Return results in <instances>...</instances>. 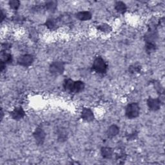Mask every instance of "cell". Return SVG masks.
Returning <instances> with one entry per match:
<instances>
[{
    "label": "cell",
    "mask_w": 165,
    "mask_h": 165,
    "mask_svg": "<svg viewBox=\"0 0 165 165\" xmlns=\"http://www.w3.org/2000/svg\"><path fill=\"white\" fill-rule=\"evenodd\" d=\"M107 64L102 57H98L95 59L92 65L93 71L98 74H104L107 72Z\"/></svg>",
    "instance_id": "obj_1"
},
{
    "label": "cell",
    "mask_w": 165,
    "mask_h": 165,
    "mask_svg": "<svg viewBox=\"0 0 165 165\" xmlns=\"http://www.w3.org/2000/svg\"><path fill=\"white\" fill-rule=\"evenodd\" d=\"M140 107L136 103H132L128 104L126 107L125 115L127 118L130 119H132L137 117L140 115Z\"/></svg>",
    "instance_id": "obj_2"
},
{
    "label": "cell",
    "mask_w": 165,
    "mask_h": 165,
    "mask_svg": "<svg viewBox=\"0 0 165 165\" xmlns=\"http://www.w3.org/2000/svg\"><path fill=\"white\" fill-rule=\"evenodd\" d=\"M50 72L56 76L62 74L65 71V65L63 62L56 61L52 63L49 66Z\"/></svg>",
    "instance_id": "obj_3"
},
{
    "label": "cell",
    "mask_w": 165,
    "mask_h": 165,
    "mask_svg": "<svg viewBox=\"0 0 165 165\" xmlns=\"http://www.w3.org/2000/svg\"><path fill=\"white\" fill-rule=\"evenodd\" d=\"M33 136L38 144L41 145L45 140L46 134L41 127H38L33 133Z\"/></svg>",
    "instance_id": "obj_4"
},
{
    "label": "cell",
    "mask_w": 165,
    "mask_h": 165,
    "mask_svg": "<svg viewBox=\"0 0 165 165\" xmlns=\"http://www.w3.org/2000/svg\"><path fill=\"white\" fill-rule=\"evenodd\" d=\"M34 57L31 54H24L20 56L18 59V63L23 66H29L34 62Z\"/></svg>",
    "instance_id": "obj_5"
},
{
    "label": "cell",
    "mask_w": 165,
    "mask_h": 165,
    "mask_svg": "<svg viewBox=\"0 0 165 165\" xmlns=\"http://www.w3.org/2000/svg\"><path fill=\"white\" fill-rule=\"evenodd\" d=\"M161 103L159 99L149 98L147 99V105L151 111H157L160 109Z\"/></svg>",
    "instance_id": "obj_6"
},
{
    "label": "cell",
    "mask_w": 165,
    "mask_h": 165,
    "mask_svg": "<svg viewBox=\"0 0 165 165\" xmlns=\"http://www.w3.org/2000/svg\"><path fill=\"white\" fill-rule=\"evenodd\" d=\"M25 113L22 107H18L15 108L11 112V116L14 120H20L24 117Z\"/></svg>",
    "instance_id": "obj_7"
},
{
    "label": "cell",
    "mask_w": 165,
    "mask_h": 165,
    "mask_svg": "<svg viewBox=\"0 0 165 165\" xmlns=\"http://www.w3.org/2000/svg\"><path fill=\"white\" fill-rule=\"evenodd\" d=\"M81 118L87 122H91L94 119V113L90 108H84L81 112Z\"/></svg>",
    "instance_id": "obj_8"
},
{
    "label": "cell",
    "mask_w": 165,
    "mask_h": 165,
    "mask_svg": "<svg viewBox=\"0 0 165 165\" xmlns=\"http://www.w3.org/2000/svg\"><path fill=\"white\" fill-rule=\"evenodd\" d=\"M76 18L81 21H88L91 20L92 14L89 11H81L76 14Z\"/></svg>",
    "instance_id": "obj_9"
},
{
    "label": "cell",
    "mask_w": 165,
    "mask_h": 165,
    "mask_svg": "<svg viewBox=\"0 0 165 165\" xmlns=\"http://www.w3.org/2000/svg\"><path fill=\"white\" fill-rule=\"evenodd\" d=\"M102 157L105 159H111L114 154V151L110 147H103L101 150Z\"/></svg>",
    "instance_id": "obj_10"
},
{
    "label": "cell",
    "mask_w": 165,
    "mask_h": 165,
    "mask_svg": "<svg viewBox=\"0 0 165 165\" xmlns=\"http://www.w3.org/2000/svg\"><path fill=\"white\" fill-rule=\"evenodd\" d=\"M119 133V128L116 125H111L108 128L107 132V135L109 137H114L116 136Z\"/></svg>",
    "instance_id": "obj_11"
},
{
    "label": "cell",
    "mask_w": 165,
    "mask_h": 165,
    "mask_svg": "<svg viewBox=\"0 0 165 165\" xmlns=\"http://www.w3.org/2000/svg\"><path fill=\"white\" fill-rule=\"evenodd\" d=\"M74 81L71 79H66L65 80L63 83L64 89L68 92H74Z\"/></svg>",
    "instance_id": "obj_12"
},
{
    "label": "cell",
    "mask_w": 165,
    "mask_h": 165,
    "mask_svg": "<svg viewBox=\"0 0 165 165\" xmlns=\"http://www.w3.org/2000/svg\"><path fill=\"white\" fill-rule=\"evenodd\" d=\"M59 21H57V20L49 19L46 21L45 25L48 29L51 30H54L57 28V26L59 25Z\"/></svg>",
    "instance_id": "obj_13"
},
{
    "label": "cell",
    "mask_w": 165,
    "mask_h": 165,
    "mask_svg": "<svg viewBox=\"0 0 165 165\" xmlns=\"http://www.w3.org/2000/svg\"><path fill=\"white\" fill-rule=\"evenodd\" d=\"M57 7V2L56 1L47 2L45 5V7L47 11L54 12L56 11Z\"/></svg>",
    "instance_id": "obj_14"
},
{
    "label": "cell",
    "mask_w": 165,
    "mask_h": 165,
    "mask_svg": "<svg viewBox=\"0 0 165 165\" xmlns=\"http://www.w3.org/2000/svg\"><path fill=\"white\" fill-rule=\"evenodd\" d=\"M115 9L120 14H124L127 10V7L125 3L122 2H117L115 4Z\"/></svg>",
    "instance_id": "obj_15"
},
{
    "label": "cell",
    "mask_w": 165,
    "mask_h": 165,
    "mask_svg": "<svg viewBox=\"0 0 165 165\" xmlns=\"http://www.w3.org/2000/svg\"><path fill=\"white\" fill-rule=\"evenodd\" d=\"M1 62L5 64H9L12 62V56L10 53H7L6 52L2 53V59Z\"/></svg>",
    "instance_id": "obj_16"
},
{
    "label": "cell",
    "mask_w": 165,
    "mask_h": 165,
    "mask_svg": "<svg viewBox=\"0 0 165 165\" xmlns=\"http://www.w3.org/2000/svg\"><path fill=\"white\" fill-rule=\"evenodd\" d=\"M157 48V46H156V44L155 42H149L147 41L146 42V45H145V49L146 53L148 54H151Z\"/></svg>",
    "instance_id": "obj_17"
},
{
    "label": "cell",
    "mask_w": 165,
    "mask_h": 165,
    "mask_svg": "<svg viewBox=\"0 0 165 165\" xmlns=\"http://www.w3.org/2000/svg\"><path fill=\"white\" fill-rule=\"evenodd\" d=\"M85 83L81 81H77L74 82V93H79L82 92L85 89Z\"/></svg>",
    "instance_id": "obj_18"
},
{
    "label": "cell",
    "mask_w": 165,
    "mask_h": 165,
    "mask_svg": "<svg viewBox=\"0 0 165 165\" xmlns=\"http://www.w3.org/2000/svg\"><path fill=\"white\" fill-rule=\"evenodd\" d=\"M98 29L103 32H110L112 30V28L108 24H103L99 25Z\"/></svg>",
    "instance_id": "obj_19"
},
{
    "label": "cell",
    "mask_w": 165,
    "mask_h": 165,
    "mask_svg": "<svg viewBox=\"0 0 165 165\" xmlns=\"http://www.w3.org/2000/svg\"><path fill=\"white\" fill-rule=\"evenodd\" d=\"M9 6L13 10H18L20 6V2L18 0H12V1L9 2Z\"/></svg>",
    "instance_id": "obj_20"
},
{
    "label": "cell",
    "mask_w": 165,
    "mask_h": 165,
    "mask_svg": "<svg viewBox=\"0 0 165 165\" xmlns=\"http://www.w3.org/2000/svg\"><path fill=\"white\" fill-rule=\"evenodd\" d=\"M154 86H155V89L157 90L158 92L160 94H163V89L161 87V84L159 83V82H156L154 83Z\"/></svg>",
    "instance_id": "obj_21"
},
{
    "label": "cell",
    "mask_w": 165,
    "mask_h": 165,
    "mask_svg": "<svg viewBox=\"0 0 165 165\" xmlns=\"http://www.w3.org/2000/svg\"><path fill=\"white\" fill-rule=\"evenodd\" d=\"M130 71L132 73H134V72H138L139 71H140V68H139V66H130Z\"/></svg>",
    "instance_id": "obj_22"
},
{
    "label": "cell",
    "mask_w": 165,
    "mask_h": 165,
    "mask_svg": "<svg viewBox=\"0 0 165 165\" xmlns=\"http://www.w3.org/2000/svg\"><path fill=\"white\" fill-rule=\"evenodd\" d=\"M137 134H136L135 133H133V134H130L129 135H128V139H130V140H134V139L135 138V137L137 136Z\"/></svg>",
    "instance_id": "obj_23"
},
{
    "label": "cell",
    "mask_w": 165,
    "mask_h": 165,
    "mask_svg": "<svg viewBox=\"0 0 165 165\" xmlns=\"http://www.w3.org/2000/svg\"><path fill=\"white\" fill-rule=\"evenodd\" d=\"M5 17H6L5 14L4 13V12L3 11V10H2V11H1V21L2 22L4 20V19L5 18Z\"/></svg>",
    "instance_id": "obj_24"
},
{
    "label": "cell",
    "mask_w": 165,
    "mask_h": 165,
    "mask_svg": "<svg viewBox=\"0 0 165 165\" xmlns=\"http://www.w3.org/2000/svg\"><path fill=\"white\" fill-rule=\"evenodd\" d=\"M1 114H2V117H1V119H2V120L3 119V110H2V111H1Z\"/></svg>",
    "instance_id": "obj_25"
}]
</instances>
